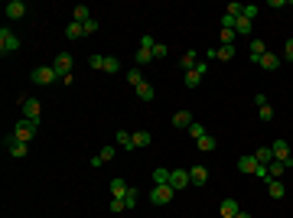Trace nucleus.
Wrapping results in <instances>:
<instances>
[{
    "mask_svg": "<svg viewBox=\"0 0 293 218\" xmlns=\"http://www.w3.org/2000/svg\"><path fill=\"white\" fill-rule=\"evenodd\" d=\"M36 131H39V124H33V120H26V117L13 124V137H17V140H23V143H33Z\"/></svg>",
    "mask_w": 293,
    "mask_h": 218,
    "instance_id": "nucleus-1",
    "label": "nucleus"
},
{
    "mask_svg": "<svg viewBox=\"0 0 293 218\" xmlns=\"http://www.w3.org/2000/svg\"><path fill=\"white\" fill-rule=\"evenodd\" d=\"M30 78H33V85H55V82H59V75H55L52 66H36Z\"/></svg>",
    "mask_w": 293,
    "mask_h": 218,
    "instance_id": "nucleus-2",
    "label": "nucleus"
},
{
    "mask_svg": "<svg viewBox=\"0 0 293 218\" xmlns=\"http://www.w3.org/2000/svg\"><path fill=\"white\" fill-rule=\"evenodd\" d=\"M173 196H176L173 185H153V189H150V202H153V205H170Z\"/></svg>",
    "mask_w": 293,
    "mask_h": 218,
    "instance_id": "nucleus-3",
    "label": "nucleus"
},
{
    "mask_svg": "<svg viewBox=\"0 0 293 218\" xmlns=\"http://www.w3.org/2000/svg\"><path fill=\"white\" fill-rule=\"evenodd\" d=\"M206 72H208V66L206 62H195L189 72H183V82H186V88H195V85H202V78H206Z\"/></svg>",
    "mask_w": 293,
    "mask_h": 218,
    "instance_id": "nucleus-4",
    "label": "nucleus"
},
{
    "mask_svg": "<svg viewBox=\"0 0 293 218\" xmlns=\"http://www.w3.org/2000/svg\"><path fill=\"white\" fill-rule=\"evenodd\" d=\"M17 49H20V36L13 33V30H7V26H3V30H0V52L10 55V52H17Z\"/></svg>",
    "mask_w": 293,
    "mask_h": 218,
    "instance_id": "nucleus-5",
    "label": "nucleus"
},
{
    "mask_svg": "<svg viewBox=\"0 0 293 218\" xmlns=\"http://www.w3.org/2000/svg\"><path fill=\"white\" fill-rule=\"evenodd\" d=\"M20 108H23V117H26V120L39 124V117H43V114H39V111H43V104H39L36 98H23V101H20Z\"/></svg>",
    "mask_w": 293,
    "mask_h": 218,
    "instance_id": "nucleus-6",
    "label": "nucleus"
},
{
    "mask_svg": "<svg viewBox=\"0 0 293 218\" xmlns=\"http://www.w3.org/2000/svg\"><path fill=\"white\" fill-rule=\"evenodd\" d=\"M52 68H55V75H59V78L69 75V72H72V52H59L52 59Z\"/></svg>",
    "mask_w": 293,
    "mask_h": 218,
    "instance_id": "nucleus-7",
    "label": "nucleus"
},
{
    "mask_svg": "<svg viewBox=\"0 0 293 218\" xmlns=\"http://www.w3.org/2000/svg\"><path fill=\"white\" fill-rule=\"evenodd\" d=\"M3 147H7V153H10V156H17V160H23V156L30 153V143L17 140V137H7V143H3Z\"/></svg>",
    "mask_w": 293,
    "mask_h": 218,
    "instance_id": "nucleus-8",
    "label": "nucleus"
},
{
    "mask_svg": "<svg viewBox=\"0 0 293 218\" xmlns=\"http://www.w3.org/2000/svg\"><path fill=\"white\" fill-rule=\"evenodd\" d=\"M271 150H274V160H277V163H290V160H293V156H290V143H287V140H274Z\"/></svg>",
    "mask_w": 293,
    "mask_h": 218,
    "instance_id": "nucleus-9",
    "label": "nucleus"
},
{
    "mask_svg": "<svg viewBox=\"0 0 293 218\" xmlns=\"http://www.w3.org/2000/svg\"><path fill=\"white\" fill-rule=\"evenodd\" d=\"M170 185H173L176 192H183L186 185H189V169H170Z\"/></svg>",
    "mask_w": 293,
    "mask_h": 218,
    "instance_id": "nucleus-10",
    "label": "nucleus"
},
{
    "mask_svg": "<svg viewBox=\"0 0 293 218\" xmlns=\"http://www.w3.org/2000/svg\"><path fill=\"white\" fill-rule=\"evenodd\" d=\"M254 101H258V117L264 120V124H271V120H274V108H271V101L264 98V95H258Z\"/></svg>",
    "mask_w": 293,
    "mask_h": 218,
    "instance_id": "nucleus-11",
    "label": "nucleus"
},
{
    "mask_svg": "<svg viewBox=\"0 0 293 218\" xmlns=\"http://www.w3.org/2000/svg\"><path fill=\"white\" fill-rule=\"evenodd\" d=\"M280 62H283V59H280V55H274V52H264L258 59V66L264 68V72H277V68H280Z\"/></svg>",
    "mask_w": 293,
    "mask_h": 218,
    "instance_id": "nucleus-12",
    "label": "nucleus"
},
{
    "mask_svg": "<svg viewBox=\"0 0 293 218\" xmlns=\"http://www.w3.org/2000/svg\"><path fill=\"white\" fill-rule=\"evenodd\" d=\"M3 13H7V20H23V17H26V3H23V0H10Z\"/></svg>",
    "mask_w": 293,
    "mask_h": 218,
    "instance_id": "nucleus-13",
    "label": "nucleus"
},
{
    "mask_svg": "<svg viewBox=\"0 0 293 218\" xmlns=\"http://www.w3.org/2000/svg\"><path fill=\"white\" fill-rule=\"evenodd\" d=\"M189 183L192 185H206L208 183V169L206 166H189Z\"/></svg>",
    "mask_w": 293,
    "mask_h": 218,
    "instance_id": "nucleus-14",
    "label": "nucleus"
},
{
    "mask_svg": "<svg viewBox=\"0 0 293 218\" xmlns=\"http://www.w3.org/2000/svg\"><path fill=\"white\" fill-rule=\"evenodd\" d=\"M208 59H212V62H228V59H235V46H218V49H212V52H208Z\"/></svg>",
    "mask_w": 293,
    "mask_h": 218,
    "instance_id": "nucleus-15",
    "label": "nucleus"
},
{
    "mask_svg": "<svg viewBox=\"0 0 293 218\" xmlns=\"http://www.w3.org/2000/svg\"><path fill=\"white\" fill-rule=\"evenodd\" d=\"M127 189H130V185L124 183L121 176H114V179H111V199H124V196H127Z\"/></svg>",
    "mask_w": 293,
    "mask_h": 218,
    "instance_id": "nucleus-16",
    "label": "nucleus"
},
{
    "mask_svg": "<svg viewBox=\"0 0 293 218\" xmlns=\"http://www.w3.org/2000/svg\"><path fill=\"white\" fill-rule=\"evenodd\" d=\"M267 196L271 199H283L287 196V185H283L280 179H267Z\"/></svg>",
    "mask_w": 293,
    "mask_h": 218,
    "instance_id": "nucleus-17",
    "label": "nucleus"
},
{
    "mask_svg": "<svg viewBox=\"0 0 293 218\" xmlns=\"http://www.w3.org/2000/svg\"><path fill=\"white\" fill-rule=\"evenodd\" d=\"M189 124H192V114H189V111H176V114H173V127L189 131Z\"/></svg>",
    "mask_w": 293,
    "mask_h": 218,
    "instance_id": "nucleus-18",
    "label": "nucleus"
},
{
    "mask_svg": "<svg viewBox=\"0 0 293 218\" xmlns=\"http://www.w3.org/2000/svg\"><path fill=\"white\" fill-rule=\"evenodd\" d=\"M254 160H258L260 166H271L274 163V150L271 147H258V150H254Z\"/></svg>",
    "mask_w": 293,
    "mask_h": 218,
    "instance_id": "nucleus-19",
    "label": "nucleus"
},
{
    "mask_svg": "<svg viewBox=\"0 0 293 218\" xmlns=\"http://www.w3.org/2000/svg\"><path fill=\"white\" fill-rule=\"evenodd\" d=\"M150 49H153V46H143L140 43V49H137V68H140V66H150V62H153V52H150Z\"/></svg>",
    "mask_w": 293,
    "mask_h": 218,
    "instance_id": "nucleus-20",
    "label": "nucleus"
},
{
    "mask_svg": "<svg viewBox=\"0 0 293 218\" xmlns=\"http://www.w3.org/2000/svg\"><path fill=\"white\" fill-rule=\"evenodd\" d=\"M238 212H241V205L235 199H225V202H222V218H235Z\"/></svg>",
    "mask_w": 293,
    "mask_h": 218,
    "instance_id": "nucleus-21",
    "label": "nucleus"
},
{
    "mask_svg": "<svg viewBox=\"0 0 293 218\" xmlns=\"http://www.w3.org/2000/svg\"><path fill=\"white\" fill-rule=\"evenodd\" d=\"M251 30H254V23H251L248 17H238V20H235V33L238 36H251Z\"/></svg>",
    "mask_w": 293,
    "mask_h": 218,
    "instance_id": "nucleus-22",
    "label": "nucleus"
},
{
    "mask_svg": "<svg viewBox=\"0 0 293 218\" xmlns=\"http://www.w3.org/2000/svg\"><path fill=\"white\" fill-rule=\"evenodd\" d=\"M238 166H241V173H254L260 163L254 160V153H248V156H241V160H238Z\"/></svg>",
    "mask_w": 293,
    "mask_h": 218,
    "instance_id": "nucleus-23",
    "label": "nucleus"
},
{
    "mask_svg": "<svg viewBox=\"0 0 293 218\" xmlns=\"http://www.w3.org/2000/svg\"><path fill=\"white\" fill-rule=\"evenodd\" d=\"M153 185H170V169L166 166H156L153 169Z\"/></svg>",
    "mask_w": 293,
    "mask_h": 218,
    "instance_id": "nucleus-24",
    "label": "nucleus"
},
{
    "mask_svg": "<svg viewBox=\"0 0 293 218\" xmlns=\"http://www.w3.org/2000/svg\"><path fill=\"white\" fill-rule=\"evenodd\" d=\"M264 52H267V49H264V39H251V46H248V55H251V59L258 62Z\"/></svg>",
    "mask_w": 293,
    "mask_h": 218,
    "instance_id": "nucleus-25",
    "label": "nucleus"
},
{
    "mask_svg": "<svg viewBox=\"0 0 293 218\" xmlns=\"http://www.w3.org/2000/svg\"><path fill=\"white\" fill-rule=\"evenodd\" d=\"M114 140H118V147H124V150H134V134L118 131V134H114Z\"/></svg>",
    "mask_w": 293,
    "mask_h": 218,
    "instance_id": "nucleus-26",
    "label": "nucleus"
},
{
    "mask_svg": "<svg viewBox=\"0 0 293 218\" xmlns=\"http://www.w3.org/2000/svg\"><path fill=\"white\" fill-rule=\"evenodd\" d=\"M65 36H69V39H82V36H85V26H82V23H69V26H65Z\"/></svg>",
    "mask_w": 293,
    "mask_h": 218,
    "instance_id": "nucleus-27",
    "label": "nucleus"
},
{
    "mask_svg": "<svg viewBox=\"0 0 293 218\" xmlns=\"http://www.w3.org/2000/svg\"><path fill=\"white\" fill-rule=\"evenodd\" d=\"M72 20H75V23H82V26H85V23L91 20V10H88L85 3H82V7H75V10H72Z\"/></svg>",
    "mask_w": 293,
    "mask_h": 218,
    "instance_id": "nucleus-28",
    "label": "nucleus"
},
{
    "mask_svg": "<svg viewBox=\"0 0 293 218\" xmlns=\"http://www.w3.org/2000/svg\"><path fill=\"white\" fill-rule=\"evenodd\" d=\"M108 160H114V147H104V150L91 160V166H101V163H108Z\"/></svg>",
    "mask_w": 293,
    "mask_h": 218,
    "instance_id": "nucleus-29",
    "label": "nucleus"
},
{
    "mask_svg": "<svg viewBox=\"0 0 293 218\" xmlns=\"http://www.w3.org/2000/svg\"><path fill=\"white\" fill-rule=\"evenodd\" d=\"M150 143H153L150 131H137V134H134V147H150Z\"/></svg>",
    "mask_w": 293,
    "mask_h": 218,
    "instance_id": "nucleus-30",
    "label": "nucleus"
},
{
    "mask_svg": "<svg viewBox=\"0 0 293 218\" xmlns=\"http://www.w3.org/2000/svg\"><path fill=\"white\" fill-rule=\"evenodd\" d=\"M137 98H140V101H153V85H150V82L137 85Z\"/></svg>",
    "mask_w": 293,
    "mask_h": 218,
    "instance_id": "nucleus-31",
    "label": "nucleus"
},
{
    "mask_svg": "<svg viewBox=\"0 0 293 218\" xmlns=\"http://www.w3.org/2000/svg\"><path fill=\"white\" fill-rule=\"evenodd\" d=\"M101 72H108V75H114V72H121V62L114 59V55H104V68Z\"/></svg>",
    "mask_w": 293,
    "mask_h": 218,
    "instance_id": "nucleus-32",
    "label": "nucleus"
},
{
    "mask_svg": "<svg viewBox=\"0 0 293 218\" xmlns=\"http://www.w3.org/2000/svg\"><path fill=\"white\" fill-rule=\"evenodd\" d=\"M127 82H130V85H134V88H137V85H143L147 78H143V72H140V68L134 66V68H130V72H127Z\"/></svg>",
    "mask_w": 293,
    "mask_h": 218,
    "instance_id": "nucleus-33",
    "label": "nucleus"
},
{
    "mask_svg": "<svg viewBox=\"0 0 293 218\" xmlns=\"http://www.w3.org/2000/svg\"><path fill=\"white\" fill-rule=\"evenodd\" d=\"M267 173H271V179H280V176L287 173V163H277V160H274V163L267 166Z\"/></svg>",
    "mask_w": 293,
    "mask_h": 218,
    "instance_id": "nucleus-34",
    "label": "nucleus"
},
{
    "mask_svg": "<svg viewBox=\"0 0 293 218\" xmlns=\"http://www.w3.org/2000/svg\"><path fill=\"white\" fill-rule=\"evenodd\" d=\"M189 137H192V140H202V137H206V127H202L199 120H192V124H189Z\"/></svg>",
    "mask_w": 293,
    "mask_h": 218,
    "instance_id": "nucleus-35",
    "label": "nucleus"
},
{
    "mask_svg": "<svg viewBox=\"0 0 293 218\" xmlns=\"http://www.w3.org/2000/svg\"><path fill=\"white\" fill-rule=\"evenodd\" d=\"M218 39H222V46H235L238 33H235V30H225V26H222V36H218Z\"/></svg>",
    "mask_w": 293,
    "mask_h": 218,
    "instance_id": "nucleus-36",
    "label": "nucleus"
},
{
    "mask_svg": "<svg viewBox=\"0 0 293 218\" xmlns=\"http://www.w3.org/2000/svg\"><path fill=\"white\" fill-rule=\"evenodd\" d=\"M179 66H183V72H189V68L195 66V52L189 49V52H183V59H179Z\"/></svg>",
    "mask_w": 293,
    "mask_h": 218,
    "instance_id": "nucleus-37",
    "label": "nucleus"
},
{
    "mask_svg": "<svg viewBox=\"0 0 293 218\" xmlns=\"http://www.w3.org/2000/svg\"><path fill=\"white\" fill-rule=\"evenodd\" d=\"M258 13H260V7H258V3H244V13H241V17H248V20L254 23V17H258Z\"/></svg>",
    "mask_w": 293,
    "mask_h": 218,
    "instance_id": "nucleus-38",
    "label": "nucleus"
},
{
    "mask_svg": "<svg viewBox=\"0 0 293 218\" xmlns=\"http://www.w3.org/2000/svg\"><path fill=\"white\" fill-rule=\"evenodd\" d=\"M199 150L212 153V150H215V137H208V134H206V137H202V140H199Z\"/></svg>",
    "mask_w": 293,
    "mask_h": 218,
    "instance_id": "nucleus-39",
    "label": "nucleus"
},
{
    "mask_svg": "<svg viewBox=\"0 0 293 218\" xmlns=\"http://www.w3.org/2000/svg\"><path fill=\"white\" fill-rule=\"evenodd\" d=\"M150 52H153V62H156V59H166V46H163V43H153Z\"/></svg>",
    "mask_w": 293,
    "mask_h": 218,
    "instance_id": "nucleus-40",
    "label": "nucleus"
},
{
    "mask_svg": "<svg viewBox=\"0 0 293 218\" xmlns=\"http://www.w3.org/2000/svg\"><path fill=\"white\" fill-rule=\"evenodd\" d=\"M124 202H127V212H130V208H137V189H127Z\"/></svg>",
    "mask_w": 293,
    "mask_h": 218,
    "instance_id": "nucleus-41",
    "label": "nucleus"
},
{
    "mask_svg": "<svg viewBox=\"0 0 293 218\" xmlns=\"http://www.w3.org/2000/svg\"><path fill=\"white\" fill-rule=\"evenodd\" d=\"M225 13H228V17H241V13H244V7H241V3H228Z\"/></svg>",
    "mask_w": 293,
    "mask_h": 218,
    "instance_id": "nucleus-42",
    "label": "nucleus"
},
{
    "mask_svg": "<svg viewBox=\"0 0 293 218\" xmlns=\"http://www.w3.org/2000/svg\"><path fill=\"white\" fill-rule=\"evenodd\" d=\"M88 66L91 68H104V55H88Z\"/></svg>",
    "mask_w": 293,
    "mask_h": 218,
    "instance_id": "nucleus-43",
    "label": "nucleus"
},
{
    "mask_svg": "<svg viewBox=\"0 0 293 218\" xmlns=\"http://www.w3.org/2000/svg\"><path fill=\"white\" fill-rule=\"evenodd\" d=\"M111 212H127V202L124 199H111Z\"/></svg>",
    "mask_w": 293,
    "mask_h": 218,
    "instance_id": "nucleus-44",
    "label": "nucleus"
},
{
    "mask_svg": "<svg viewBox=\"0 0 293 218\" xmlns=\"http://www.w3.org/2000/svg\"><path fill=\"white\" fill-rule=\"evenodd\" d=\"M91 33H98V20H95V17L85 23V36H91Z\"/></svg>",
    "mask_w": 293,
    "mask_h": 218,
    "instance_id": "nucleus-45",
    "label": "nucleus"
},
{
    "mask_svg": "<svg viewBox=\"0 0 293 218\" xmlns=\"http://www.w3.org/2000/svg\"><path fill=\"white\" fill-rule=\"evenodd\" d=\"M254 176H258V179H264V183L271 179V173H267V166H258V169H254Z\"/></svg>",
    "mask_w": 293,
    "mask_h": 218,
    "instance_id": "nucleus-46",
    "label": "nucleus"
},
{
    "mask_svg": "<svg viewBox=\"0 0 293 218\" xmlns=\"http://www.w3.org/2000/svg\"><path fill=\"white\" fill-rule=\"evenodd\" d=\"M283 55H287V59L293 62V39H287V46H283Z\"/></svg>",
    "mask_w": 293,
    "mask_h": 218,
    "instance_id": "nucleus-47",
    "label": "nucleus"
},
{
    "mask_svg": "<svg viewBox=\"0 0 293 218\" xmlns=\"http://www.w3.org/2000/svg\"><path fill=\"white\" fill-rule=\"evenodd\" d=\"M235 218H251V215H248V212H238V215H235Z\"/></svg>",
    "mask_w": 293,
    "mask_h": 218,
    "instance_id": "nucleus-48",
    "label": "nucleus"
},
{
    "mask_svg": "<svg viewBox=\"0 0 293 218\" xmlns=\"http://www.w3.org/2000/svg\"><path fill=\"white\" fill-rule=\"evenodd\" d=\"M287 169H293V160H290V163H287Z\"/></svg>",
    "mask_w": 293,
    "mask_h": 218,
    "instance_id": "nucleus-49",
    "label": "nucleus"
}]
</instances>
